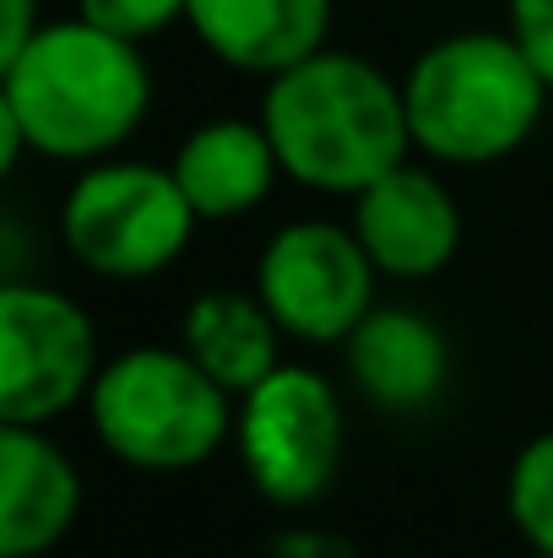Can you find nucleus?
<instances>
[{"instance_id":"obj_1","label":"nucleus","mask_w":553,"mask_h":558,"mask_svg":"<svg viewBox=\"0 0 553 558\" xmlns=\"http://www.w3.org/2000/svg\"><path fill=\"white\" fill-rule=\"evenodd\" d=\"M153 109L142 44L87 22H44L0 60V114L55 163H98L120 153Z\"/></svg>"},{"instance_id":"obj_2","label":"nucleus","mask_w":553,"mask_h":558,"mask_svg":"<svg viewBox=\"0 0 553 558\" xmlns=\"http://www.w3.org/2000/svg\"><path fill=\"white\" fill-rule=\"evenodd\" d=\"M261 125L282 174L321 195H359L412 153L401 82L348 49H315L310 60L266 76Z\"/></svg>"},{"instance_id":"obj_3","label":"nucleus","mask_w":553,"mask_h":558,"mask_svg":"<svg viewBox=\"0 0 553 558\" xmlns=\"http://www.w3.org/2000/svg\"><path fill=\"white\" fill-rule=\"evenodd\" d=\"M412 147L450 169H483L527 147L553 87L516 33H450L401 76Z\"/></svg>"},{"instance_id":"obj_4","label":"nucleus","mask_w":553,"mask_h":558,"mask_svg":"<svg viewBox=\"0 0 553 558\" xmlns=\"http://www.w3.org/2000/svg\"><path fill=\"white\" fill-rule=\"evenodd\" d=\"M233 396L184 348H131L109 359L87 417L98 445L131 472H195L233 434Z\"/></svg>"},{"instance_id":"obj_5","label":"nucleus","mask_w":553,"mask_h":558,"mask_svg":"<svg viewBox=\"0 0 553 558\" xmlns=\"http://www.w3.org/2000/svg\"><path fill=\"white\" fill-rule=\"evenodd\" d=\"M195 222L201 217L175 180V169L131 163V158L87 163L60 206V239L71 260L115 282L169 271L190 250Z\"/></svg>"},{"instance_id":"obj_6","label":"nucleus","mask_w":553,"mask_h":558,"mask_svg":"<svg viewBox=\"0 0 553 558\" xmlns=\"http://www.w3.org/2000/svg\"><path fill=\"white\" fill-rule=\"evenodd\" d=\"M233 445H239L244 477L277 510H304L326 499L342 472V445H348L337 385L304 364H277L255 390L239 396Z\"/></svg>"},{"instance_id":"obj_7","label":"nucleus","mask_w":553,"mask_h":558,"mask_svg":"<svg viewBox=\"0 0 553 558\" xmlns=\"http://www.w3.org/2000/svg\"><path fill=\"white\" fill-rule=\"evenodd\" d=\"M374 277L364 239L353 222L304 217L266 239L255 260V293L282 326V337H299L310 348H337L353 337V326L374 310Z\"/></svg>"},{"instance_id":"obj_8","label":"nucleus","mask_w":553,"mask_h":558,"mask_svg":"<svg viewBox=\"0 0 553 558\" xmlns=\"http://www.w3.org/2000/svg\"><path fill=\"white\" fill-rule=\"evenodd\" d=\"M98 369V326L71 293L38 282L0 288V423L49 428L87 401Z\"/></svg>"},{"instance_id":"obj_9","label":"nucleus","mask_w":553,"mask_h":558,"mask_svg":"<svg viewBox=\"0 0 553 558\" xmlns=\"http://www.w3.org/2000/svg\"><path fill=\"white\" fill-rule=\"evenodd\" d=\"M353 233L364 239L380 277L423 282L450 266L461 244V211L429 169L401 163L353 195Z\"/></svg>"},{"instance_id":"obj_10","label":"nucleus","mask_w":553,"mask_h":558,"mask_svg":"<svg viewBox=\"0 0 553 558\" xmlns=\"http://www.w3.org/2000/svg\"><path fill=\"white\" fill-rule=\"evenodd\" d=\"M82 510V472L27 423H0V558H44Z\"/></svg>"},{"instance_id":"obj_11","label":"nucleus","mask_w":553,"mask_h":558,"mask_svg":"<svg viewBox=\"0 0 553 558\" xmlns=\"http://www.w3.org/2000/svg\"><path fill=\"white\" fill-rule=\"evenodd\" d=\"M184 27L244 76H277L332 33V0H184Z\"/></svg>"},{"instance_id":"obj_12","label":"nucleus","mask_w":553,"mask_h":558,"mask_svg":"<svg viewBox=\"0 0 553 558\" xmlns=\"http://www.w3.org/2000/svg\"><path fill=\"white\" fill-rule=\"evenodd\" d=\"M342 348H348V374L359 396L380 412H423L445 390V374H450V348L440 326L401 304L390 310L374 304Z\"/></svg>"},{"instance_id":"obj_13","label":"nucleus","mask_w":553,"mask_h":558,"mask_svg":"<svg viewBox=\"0 0 553 558\" xmlns=\"http://www.w3.org/2000/svg\"><path fill=\"white\" fill-rule=\"evenodd\" d=\"M169 169H175V180L190 195L201 222H233V217L255 211L282 174L277 147H272L261 120H206V125H195L180 142Z\"/></svg>"},{"instance_id":"obj_14","label":"nucleus","mask_w":553,"mask_h":558,"mask_svg":"<svg viewBox=\"0 0 553 558\" xmlns=\"http://www.w3.org/2000/svg\"><path fill=\"white\" fill-rule=\"evenodd\" d=\"M277 337H282V326L272 320L261 293L212 288V293L190 299L180 348L239 401L244 390H255L266 374L282 364L277 359Z\"/></svg>"},{"instance_id":"obj_15","label":"nucleus","mask_w":553,"mask_h":558,"mask_svg":"<svg viewBox=\"0 0 553 558\" xmlns=\"http://www.w3.org/2000/svg\"><path fill=\"white\" fill-rule=\"evenodd\" d=\"M505 510L527 548L553 554V428L516 450L505 477Z\"/></svg>"},{"instance_id":"obj_16","label":"nucleus","mask_w":553,"mask_h":558,"mask_svg":"<svg viewBox=\"0 0 553 558\" xmlns=\"http://www.w3.org/2000/svg\"><path fill=\"white\" fill-rule=\"evenodd\" d=\"M76 16H87L131 44H147V38L169 33L175 22H184V0H76Z\"/></svg>"},{"instance_id":"obj_17","label":"nucleus","mask_w":553,"mask_h":558,"mask_svg":"<svg viewBox=\"0 0 553 558\" xmlns=\"http://www.w3.org/2000/svg\"><path fill=\"white\" fill-rule=\"evenodd\" d=\"M510 33L553 87V0H510Z\"/></svg>"},{"instance_id":"obj_18","label":"nucleus","mask_w":553,"mask_h":558,"mask_svg":"<svg viewBox=\"0 0 553 558\" xmlns=\"http://www.w3.org/2000/svg\"><path fill=\"white\" fill-rule=\"evenodd\" d=\"M38 27H44L38 0H0V60H11Z\"/></svg>"},{"instance_id":"obj_19","label":"nucleus","mask_w":553,"mask_h":558,"mask_svg":"<svg viewBox=\"0 0 553 558\" xmlns=\"http://www.w3.org/2000/svg\"><path fill=\"white\" fill-rule=\"evenodd\" d=\"M527 558H553V554H543V548H532V554H527Z\"/></svg>"}]
</instances>
